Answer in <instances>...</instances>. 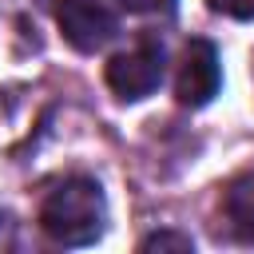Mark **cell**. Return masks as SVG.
<instances>
[{
	"label": "cell",
	"mask_w": 254,
	"mask_h": 254,
	"mask_svg": "<svg viewBox=\"0 0 254 254\" xmlns=\"http://www.w3.org/2000/svg\"><path fill=\"white\" fill-rule=\"evenodd\" d=\"M103 222H107V202L95 179H64L40 202V226L64 246L95 242L103 234Z\"/></svg>",
	"instance_id": "1"
},
{
	"label": "cell",
	"mask_w": 254,
	"mask_h": 254,
	"mask_svg": "<svg viewBox=\"0 0 254 254\" xmlns=\"http://www.w3.org/2000/svg\"><path fill=\"white\" fill-rule=\"evenodd\" d=\"M123 16V0H60L56 20L64 28V40L79 52L103 48Z\"/></svg>",
	"instance_id": "2"
},
{
	"label": "cell",
	"mask_w": 254,
	"mask_h": 254,
	"mask_svg": "<svg viewBox=\"0 0 254 254\" xmlns=\"http://www.w3.org/2000/svg\"><path fill=\"white\" fill-rule=\"evenodd\" d=\"M107 87L119 95V99H143L159 87L163 79V44L159 40H139L135 48L111 56L107 64Z\"/></svg>",
	"instance_id": "3"
},
{
	"label": "cell",
	"mask_w": 254,
	"mask_h": 254,
	"mask_svg": "<svg viewBox=\"0 0 254 254\" xmlns=\"http://www.w3.org/2000/svg\"><path fill=\"white\" fill-rule=\"evenodd\" d=\"M218 79H222V71H218V52H214V44L190 40V44L183 48V64H179V75H175L179 99L190 103V107H202V103L218 91Z\"/></svg>",
	"instance_id": "4"
},
{
	"label": "cell",
	"mask_w": 254,
	"mask_h": 254,
	"mask_svg": "<svg viewBox=\"0 0 254 254\" xmlns=\"http://www.w3.org/2000/svg\"><path fill=\"white\" fill-rule=\"evenodd\" d=\"M222 214L242 242H254V171L238 175L222 194Z\"/></svg>",
	"instance_id": "5"
},
{
	"label": "cell",
	"mask_w": 254,
	"mask_h": 254,
	"mask_svg": "<svg viewBox=\"0 0 254 254\" xmlns=\"http://www.w3.org/2000/svg\"><path fill=\"white\" fill-rule=\"evenodd\" d=\"M214 12H226L234 20H254V0H210Z\"/></svg>",
	"instance_id": "6"
},
{
	"label": "cell",
	"mask_w": 254,
	"mask_h": 254,
	"mask_svg": "<svg viewBox=\"0 0 254 254\" xmlns=\"http://www.w3.org/2000/svg\"><path fill=\"white\" fill-rule=\"evenodd\" d=\"M123 8H131V12H171L175 8V0H123Z\"/></svg>",
	"instance_id": "7"
},
{
	"label": "cell",
	"mask_w": 254,
	"mask_h": 254,
	"mask_svg": "<svg viewBox=\"0 0 254 254\" xmlns=\"http://www.w3.org/2000/svg\"><path fill=\"white\" fill-rule=\"evenodd\" d=\"M155 246H179V250H190V238H183V234H155V238L143 242V250H155Z\"/></svg>",
	"instance_id": "8"
}]
</instances>
